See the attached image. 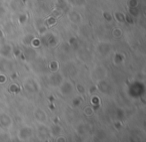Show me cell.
Segmentation results:
<instances>
[{"label":"cell","mask_w":146,"mask_h":142,"mask_svg":"<svg viewBox=\"0 0 146 142\" xmlns=\"http://www.w3.org/2000/svg\"><path fill=\"white\" fill-rule=\"evenodd\" d=\"M0 121H1V124L4 126H8L9 124H11V119L6 115H2L0 117Z\"/></svg>","instance_id":"obj_1"},{"label":"cell","mask_w":146,"mask_h":142,"mask_svg":"<svg viewBox=\"0 0 146 142\" xmlns=\"http://www.w3.org/2000/svg\"><path fill=\"white\" fill-rule=\"evenodd\" d=\"M35 116H36V117L38 118L39 120H45V119H46L45 112L42 111V110H38V111L36 112V114H35Z\"/></svg>","instance_id":"obj_2"},{"label":"cell","mask_w":146,"mask_h":142,"mask_svg":"<svg viewBox=\"0 0 146 142\" xmlns=\"http://www.w3.org/2000/svg\"><path fill=\"white\" fill-rule=\"evenodd\" d=\"M115 17H116V19H117V21H119V22H123L124 19H125L124 15L122 14V13H120V12H116L115 13Z\"/></svg>","instance_id":"obj_3"},{"label":"cell","mask_w":146,"mask_h":142,"mask_svg":"<svg viewBox=\"0 0 146 142\" xmlns=\"http://www.w3.org/2000/svg\"><path fill=\"white\" fill-rule=\"evenodd\" d=\"M121 35H122V31L120 30V29L116 28L115 30L113 31V36H115V37H120Z\"/></svg>","instance_id":"obj_4"},{"label":"cell","mask_w":146,"mask_h":142,"mask_svg":"<svg viewBox=\"0 0 146 142\" xmlns=\"http://www.w3.org/2000/svg\"><path fill=\"white\" fill-rule=\"evenodd\" d=\"M60 131H61V128L58 127V126H54V127L52 128V133L54 134V135H57V132H58V134H59Z\"/></svg>","instance_id":"obj_5"},{"label":"cell","mask_w":146,"mask_h":142,"mask_svg":"<svg viewBox=\"0 0 146 142\" xmlns=\"http://www.w3.org/2000/svg\"><path fill=\"white\" fill-rule=\"evenodd\" d=\"M85 113H86V115H91V114H92V109L90 107H86Z\"/></svg>","instance_id":"obj_6"},{"label":"cell","mask_w":146,"mask_h":142,"mask_svg":"<svg viewBox=\"0 0 146 142\" xmlns=\"http://www.w3.org/2000/svg\"><path fill=\"white\" fill-rule=\"evenodd\" d=\"M77 88H78V92H84V88H83V86H78Z\"/></svg>","instance_id":"obj_7"},{"label":"cell","mask_w":146,"mask_h":142,"mask_svg":"<svg viewBox=\"0 0 146 142\" xmlns=\"http://www.w3.org/2000/svg\"><path fill=\"white\" fill-rule=\"evenodd\" d=\"M104 17H105V18H107V20H108V21L111 20V17H110L108 14H106V13H104Z\"/></svg>","instance_id":"obj_8"}]
</instances>
